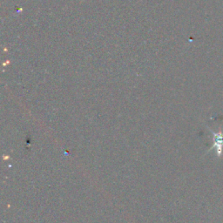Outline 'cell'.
Returning <instances> with one entry per match:
<instances>
[{
  "label": "cell",
  "instance_id": "obj_1",
  "mask_svg": "<svg viewBox=\"0 0 223 223\" xmlns=\"http://www.w3.org/2000/svg\"><path fill=\"white\" fill-rule=\"evenodd\" d=\"M217 137L215 138V142H217V143H215V144H217L218 145V152H219V154L222 152V146L223 145V136H222L221 134H218V135H216Z\"/></svg>",
  "mask_w": 223,
  "mask_h": 223
}]
</instances>
